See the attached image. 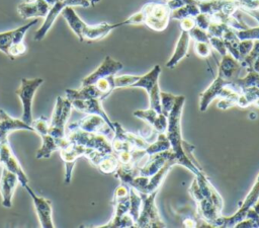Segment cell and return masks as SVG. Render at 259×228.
I'll return each instance as SVG.
<instances>
[{
	"label": "cell",
	"mask_w": 259,
	"mask_h": 228,
	"mask_svg": "<svg viewBox=\"0 0 259 228\" xmlns=\"http://www.w3.org/2000/svg\"><path fill=\"white\" fill-rule=\"evenodd\" d=\"M185 102L184 95L176 96L174 105L168 115V125L166 130V137L170 143L171 149L175 154L177 164L182 165L189 169L194 175H198L201 172H204L201 167L196 165L185 153L183 149V145L185 141L181 137V115L183 105Z\"/></svg>",
	"instance_id": "obj_1"
},
{
	"label": "cell",
	"mask_w": 259,
	"mask_h": 228,
	"mask_svg": "<svg viewBox=\"0 0 259 228\" xmlns=\"http://www.w3.org/2000/svg\"><path fill=\"white\" fill-rule=\"evenodd\" d=\"M65 136L73 144L81 145L86 148H91L101 153L113 152L110 140L103 135L89 133V132H85V131L67 126L65 131Z\"/></svg>",
	"instance_id": "obj_2"
},
{
	"label": "cell",
	"mask_w": 259,
	"mask_h": 228,
	"mask_svg": "<svg viewBox=\"0 0 259 228\" xmlns=\"http://www.w3.org/2000/svg\"><path fill=\"white\" fill-rule=\"evenodd\" d=\"M72 108V102L68 98L57 97L49 125V134L56 140H61L65 137L66 124L71 116Z\"/></svg>",
	"instance_id": "obj_3"
},
{
	"label": "cell",
	"mask_w": 259,
	"mask_h": 228,
	"mask_svg": "<svg viewBox=\"0 0 259 228\" xmlns=\"http://www.w3.org/2000/svg\"><path fill=\"white\" fill-rule=\"evenodd\" d=\"M142 10L145 14L144 24L156 31H163L171 18V9L166 3L149 2L146 3Z\"/></svg>",
	"instance_id": "obj_4"
},
{
	"label": "cell",
	"mask_w": 259,
	"mask_h": 228,
	"mask_svg": "<svg viewBox=\"0 0 259 228\" xmlns=\"http://www.w3.org/2000/svg\"><path fill=\"white\" fill-rule=\"evenodd\" d=\"M234 80L227 78L221 72H218L217 78L210 83V85L200 93V100H199V109L200 111H205L210 104V102L217 98H226V97H233L239 95L238 93L234 92L230 89V84Z\"/></svg>",
	"instance_id": "obj_5"
},
{
	"label": "cell",
	"mask_w": 259,
	"mask_h": 228,
	"mask_svg": "<svg viewBox=\"0 0 259 228\" xmlns=\"http://www.w3.org/2000/svg\"><path fill=\"white\" fill-rule=\"evenodd\" d=\"M44 83L42 78L26 79L22 78L20 85L15 91L16 95L22 104V116L21 120L27 125L31 126L32 123V100L37 88Z\"/></svg>",
	"instance_id": "obj_6"
},
{
	"label": "cell",
	"mask_w": 259,
	"mask_h": 228,
	"mask_svg": "<svg viewBox=\"0 0 259 228\" xmlns=\"http://www.w3.org/2000/svg\"><path fill=\"white\" fill-rule=\"evenodd\" d=\"M158 189L151 194H141L142 207L136 227H166L165 222L161 219L156 207L155 199Z\"/></svg>",
	"instance_id": "obj_7"
},
{
	"label": "cell",
	"mask_w": 259,
	"mask_h": 228,
	"mask_svg": "<svg viewBox=\"0 0 259 228\" xmlns=\"http://www.w3.org/2000/svg\"><path fill=\"white\" fill-rule=\"evenodd\" d=\"M259 199V174L257 175L256 181L254 182L252 188L242 202L239 210L232 216H220L215 222L214 227H224V228H230V227H236V225L241 222L243 219H245L247 212L253 207V205L257 202Z\"/></svg>",
	"instance_id": "obj_8"
},
{
	"label": "cell",
	"mask_w": 259,
	"mask_h": 228,
	"mask_svg": "<svg viewBox=\"0 0 259 228\" xmlns=\"http://www.w3.org/2000/svg\"><path fill=\"white\" fill-rule=\"evenodd\" d=\"M67 6H82V7H89L91 6L89 0H57L56 3H54L47 16L45 17V21L41 24V26L36 30L35 35H34V40L35 41H41L46 34L48 33V31L50 30V28L52 27V25L54 24L57 16L59 14L62 13V11L64 10V8H66Z\"/></svg>",
	"instance_id": "obj_9"
},
{
	"label": "cell",
	"mask_w": 259,
	"mask_h": 228,
	"mask_svg": "<svg viewBox=\"0 0 259 228\" xmlns=\"http://www.w3.org/2000/svg\"><path fill=\"white\" fill-rule=\"evenodd\" d=\"M68 126L85 132L103 135L109 140L114 136V129L98 115H86L84 118L75 123H71Z\"/></svg>",
	"instance_id": "obj_10"
},
{
	"label": "cell",
	"mask_w": 259,
	"mask_h": 228,
	"mask_svg": "<svg viewBox=\"0 0 259 228\" xmlns=\"http://www.w3.org/2000/svg\"><path fill=\"white\" fill-rule=\"evenodd\" d=\"M190 195L196 202V207H197V213L198 216H200L204 221H206L208 224L214 227V222L215 220L222 216V213L218 211V209L214 207V205L207 199L205 198L202 193L200 192V188L198 186L196 178L193 179L190 187H189Z\"/></svg>",
	"instance_id": "obj_11"
},
{
	"label": "cell",
	"mask_w": 259,
	"mask_h": 228,
	"mask_svg": "<svg viewBox=\"0 0 259 228\" xmlns=\"http://www.w3.org/2000/svg\"><path fill=\"white\" fill-rule=\"evenodd\" d=\"M94 151H95L94 149L86 148L84 146L73 144L71 142L65 148H63L59 151L60 157L64 161L65 167H66V172H65V182L66 183H70V181L72 179L73 167H74L77 159L80 157L88 158Z\"/></svg>",
	"instance_id": "obj_12"
},
{
	"label": "cell",
	"mask_w": 259,
	"mask_h": 228,
	"mask_svg": "<svg viewBox=\"0 0 259 228\" xmlns=\"http://www.w3.org/2000/svg\"><path fill=\"white\" fill-rule=\"evenodd\" d=\"M0 159L2 163L1 166L13 172L18 177L19 183L23 187H26L28 185V177L25 174L24 170L22 169V166L19 163L18 159L16 158L15 154L13 153L8 141L0 145Z\"/></svg>",
	"instance_id": "obj_13"
},
{
	"label": "cell",
	"mask_w": 259,
	"mask_h": 228,
	"mask_svg": "<svg viewBox=\"0 0 259 228\" xmlns=\"http://www.w3.org/2000/svg\"><path fill=\"white\" fill-rule=\"evenodd\" d=\"M122 68H123V65L121 62L112 59L110 56H106L96 70H94L91 74H89L88 76L82 79L81 86L94 84L102 78L115 75Z\"/></svg>",
	"instance_id": "obj_14"
},
{
	"label": "cell",
	"mask_w": 259,
	"mask_h": 228,
	"mask_svg": "<svg viewBox=\"0 0 259 228\" xmlns=\"http://www.w3.org/2000/svg\"><path fill=\"white\" fill-rule=\"evenodd\" d=\"M24 188L29 194L32 200L35 213L37 215L40 226L44 228H54L55 224L53 222V209H52L51 201L44 197L36 196L29 185H27Z\"/></svg>",
	"instance_id": "obj_15"
},
{
	"label": "cell",
	"mask_w": 259,
	"mask_h": 228,
	"mask_svg": "<svg viewBox=\"0 0 259 228\" xmlns=\"http://www.w3.org/2000/svg\"><path fill=\"white\" fill-rule=\"evenodd\" d=\"M2 167L0 177V194L2 198V206L5 208L12 207V198L15 193L16 186L19 183L18 177L5 167Z\"/></svg>",
	"instance_id": "obj_16"
},
{
	"label": "cell",
	"mask_w": 259,
	"mask_h": 228,
	"mask_svg": "<svg viewBox=\"0 0 259 228\" xmlns=\"http://www.w3.org/2000/svg\"><path fill=\"white\" fill-rule=\"evenodd\" d=\"M51 5L45 0H22L17 6V12L19 15L24 18H38L46 17Z\"/></svg>",
	"instance_id": "obj_17"
},
{
	"label": "cell",
	"mask_w": 259,
	"mask_h": 228,
	"mask_svg": "<svg viewBox=\"0 0 259 228\" xmlns=\"http://www.w3.org/2000/svg\"><path fill=\"white\" fill-rule=\"evenodd\" d=\"M37 21H38V18H34L30 22H28L18 28L1 32L0 33V51L7 55L8 50L11 46L23 43V37H24L26 31L32 25H34Z\"/></svg>",
	"instance_id": "obj_18"
},
{
	"label": "cell",
	"mask_w": 259,
	"mask_h": 228,
	"mask_svg": "<svg viewBox=\"0 0 259 228\" xmlns=\"http://www.w3.org/2000/svg\"><path fill=\"white\" fill-rule=\"evenodd\" d=\"M170 159H174L176 161V164H177L175 154H174V152L172 151L171 148L166 150V151L151 155L149 160L146 162V164L144 166H142L141 168H139V175L146 176V177L152 176L161 167H163V165Z\"/></svg>",
	"instance_id": "obj_19"
},
{
	"label": "cell",
	"mask_w": 259,
	"mask_h": 228,
	"mask_svg": "<svg viewBox=\"0 0 259 228\" xmlns=\"http://www.w3.org/2000/svg\"><path fill=\"white\" fill-rule=\"evenodd\" d=\"M100 172L104 174L114 173L119 165V161L114 152L112 153H101L94 151L87 158Z\"/></svg>",
	"instance_id": "obj_20"
},
{
	"label": "cell",
	"mask_w": 259,
	"mask_h": 228,
	"mask_svg": "<svg viewBox=\"0 0 259 228\" xmlns=\"http://www.w3.org/2000/svg\"><path fill=\"white\" fill-rule=\"evenodd\" d=\"M1 120H0V145L6 141H8V136L11 132L16 130H27L32 131L33 128L26 123H24L21 119H14L9 116L5 110L0 109Z\"/></svg>",
	"instance_id": "obj_21"
},
{
	"label": "cell",
	"mask_w": 259,
	"mask_h": 228,
	"mask_svg": "<svg viewBox=\"0 0 259 228\" xmlns=\"http://www.w3.org/2000/svg\"><path fill=\"white\" fill-rule=\"evenodd\" d=\"M72 102V107L78 111L84 112L86 115H98L102 117L113 129V122L110 121L109 117L106 115L105 110L102 107L101 100L97 98H89V99H75Z\"/></svg>",
	"instance_id": "obj_22"
},
{
	"label": "cell",
	"mask_w": 259,
	"mask_h": 228,
	"mask_svg": "<svg viewBox=\"0 0 259 228\" xmlns=\"http://www.w3.org/2000/svg\"><path fill=\"white\" fill-rule=\"evenodd\" d=\"M134 116L138 119L146 121L158 133H165L168 125V118L162 112L159 113L155 109H138L134 111Z\"/></svg>",
	"instance_id": "obj_23"
},
{
	"label": "cell",
	"mask_w": 259,
	"mask_h": 228,
	"mask_svg": "<svg viewBox=\"0 0 259 228\" xmlns=\"http://www.w3.org/2000/svg\"><path fill=\"white\" fill-rule=\"evenodd\" d=\"M121 25H125L124 20L121 22H118V23H114V24H110L107 22H101L99 24H94V25L87 24L83 31V35H82L83 42L84 41L93 42V41L101 40V39L105 37L110 31H112L113 29H115Z\"/></svg>",
	"instance_id": "obj_24"
},
{
	"label": "cell",
	"mask_w": 259,
	"mask_h": 228,
	"mask_svg": "<svg viewBox=\"0 0 259 228\" xmlns=\"http://www.w3.org/2000/svg\"><path fill=\"white\" fill-rule=\"evenodd\" d=\"M195 178L197 180L198 186H199L200 192L202 193V195L205 198H207L214 205V207L218 209L219 212L222 213L223 206H224L223 199L220 196V194L218 193V191L214 188V186L210 183V181L206 177L205 173L201 172L198 175H195Z\"/></svg>",
	"instance_id": "obj_25"
},
{
	"label": "cell",
	"mask_w": 259,
	"mask_h": 228,
	"mask_svg": "<svg viewBox=\"0 0 259 228\" xmlns=\"http://www.w3.org/2000/svg\"><path fill=\"white\" fill-rule=\"evenodd\" d=\"M190 40H191V37L189 35V31L181 30V33H180V35L177 40L176 46H175L174 53L172 54L169 61L166 63L167 68L172 69V68L176 67L178 65V63L187 56Z\"/></svg>",
	"instance_id": "obj_26"
},
{
	"label": "cell",
	"mask_w": 259,
	"mask_h": 228,
	"mask_svg": "<svg viewBox=\"0 0 259 228\" xmlns=\"http://www.w3.org/2000/svg\"><path fill=\"white\" fill-rule=\"evenodd\" d=\"M248 73L245 77H237L230 84V89L239 95L250 87H259V72H256L252 68L247 69Z\"/></svg>",
	"instance_id": "obj_27"
},
{
	"label": "cell",
	"mask_w": 259,
	"mask_h": 228,
	"mask_svg": "<svg viewBox=\"0 0 259 228\" xmlns=\"http://www.w3.org/2000/svg\"><path fill=\"white\" fill-rule=\"evenodd\" d=\"M65 97L68 98L70 101L75 99H89V98H97L99 100H104L102 93L97 89L94 84L81 86L79 89H66L65 90Z\"/></svg>",
	"instance_id": "obj_28"
},
{
	"label": "cell",
	"mask_w": 259,
	"mask_h": 228,
	"mask_svg": "<svg viewBox=\"0 0 259 228\" xmlns=\"http://www.w3.org/2000/svg\"><path fill=\"white\" fill-rule=\"evenodd\" d=\"M113 125H114V136L127 141L135 149H144L145 150L148 147V145L150 144L142 136H139L134 133L125 131L119 123L113 122Z\"/></svg>",
	"instance_id": "obj_29"
},
{
	"label": "cell",
	"mask_w": 259,
	"mask_h": 228,
	"mask_svg": "<svg viewBox=\"0 0 259 228\" xmlns=\"http://www.w3.org/2000/svg\"><path fill=\"white\" fill-rule=\"evenodd\" d=\"M62 15L64 16V18L66 19L68 25L70 26V28L74 31V33L77 35V37L79 39L80 42H83V31L87 25V23H85L75 12V10L73 9L72 6H67L66 8H64V10L62 11Z\"/></svg>",
	"instance_id": "obj_30"
},
{
	"label": "cell",
	"mask_w": 259,
	"mask_h": 228,
	"mask_svg": "<svg viewBox=\"0 0 259 228\" xmlns=\"http://www.w3.org/2000/svg\"><path fill=\"white\" fill-rule=\"evenodd\" d=\"M173 165H176V161L174 159H170L168 160L164 165L163 167H161L155 174H153L152 176L149 177V181H148V184L144 191V193L142 194H151L155 191L158 189V187L161 185V183L163 182V180L165 179L167 173L169 172L170 168L173 166Z\"/></svg>",
	"instance_id": "obj_31"
},
{
	"label": "cell",
	"mask_w": 259,
	"mask_h": 228,
	"mask_svg": "<svg viewBox=\"0 0 259 228\" xmlns=\"http://www.w3.org/2000/svg\"><path fill=\"white\" fill-rule=\"evenodd\" d=\"M160 73H161L160 65H155L150 72L144 75H140V78L136 83L133 84L132 87L143 88L146 90L147 93H149L157 84H159L158 80H159Z\"/></svg>",
	"instance_id": "obj_32"
},
{
	"label": "cell",
	"mask_w": 259,
	"mask_h": 228,
	"mask_svg": "<svg viewBox=\"0 0 259 228\" xmlns=\"http://www.w3.org/2000/svg\"><path fill=\"white\" fill-rule=\"evenodd\" d=\"M40 138H41V146L36 151V154H35V157L37 159L50 158L54 152H57V151L59 152L61 148V144H60L61 140H56L49 133L40 136Z\"/></svg>",
	"instance_id": "obj_33"
},
{
	"label": "cell",
	"mask_w": 259,
	"mask_h": 228,
	"mask_svg": "<svg viewBox=\"0 0 259 228\" xmlns=\"http://www.w3.org/2000/svg\"><path fill=\"white\" fill-rule=\"evenodd\" d=\"M199 8L196 3H186L183 6L171 11V18L181 20L185 17H195L199 13Z\"/></svg>",
	"instance_id": "obj_34"
},
{
	"label": "cell",
	"mask_w": 259,
	"mask_h": 228,
	"mask_svg": "<svg viewBox=\"0 0 259 228\" xmlns=\"http://www.w3.org/2000/svg\"><path fill=\"white\" fill-rule=\"evenodd\" d=\"M170 148H171V146H170V143H169L165 133H159L158 139L154 143L149 144L148 147L145 149V151H146L147 155L151 156V155L166 151Z\"/></svg>",
	"instance_id": "obj_35"
},
{
	"label": "cell",
	"mask_w": 259,
	"mask_h": 228,
	"mask_svg": "<svg viewBox=\"0 0 259 228\" xmlns=\"http://www.w3.org/2000/svg\"><path fill=\"white\" fill-rule=\"evenodd\" d=\"M130 201H131V207H130L128 214L132 216L136 224L141 212L142 197H141V194L134 187H130Z\"/></svg>",
	"instance_id": "obj_36"
},
{
	"label": "cell",
	"mask_w": 259,
	"mask_h": 228,
	"mask_svg": "<svg viewBox=\"0 0 259 228\" xmlns=\"http://www.w3.org/2000/svg\"><path fill=\"white\" fill-rule=\"evenodd\" d=\"M114 75L102 78L100 80H98L96 83H94V85L97 87V89L102 93L104 99L109 96V94L115 89L114 87V81H113Z\"/></svg>",
	"instance_id": "obj_37"
},
{
	"label": "cell",
	"mask_w": 259,
	"mask_h": 228,
	"mask_svg": "<svg viewBox=\"0 0 259 228\" xmlns=\"http://www.w3.org/2000/svg\"><path fill=\"white\" fill-rule=\"evenodd\" d=\"M140 78V75H120V76H115L113 78L114 81V87L116 88H123V87H132L134 83L138 81Z\"/></svg>",
	"instance_id": "obj_38"
},
{
	"label": "cell",
	"mask_w": 259,
	"mask_h": 228,
	"mask_svg": "<svg viewBox=\"0 0 259 228\" xmlns=\"http://www.w3.org/2000/svg\"><path fill=\"white\" fill-rule=\"evenodd\" d=\"M237 37L240 41L251 40L259 41V26L256 27H247L245 29H234Z\"/></svg>",
	"instance_id": "obj_39"
},
{
	"label": "cell",
	"mask_w": 259,
	"mask_h": 228,
	"mask_svg": "<svg viewBox=\"0 0 259 228\" xmlns=\"http://www.w3.org/2000/svg\"><path fill=\"white\" fill-rule=\"evenodd\" d=\"M160 96H161V106H162V113L165 115L166 117H168L170 110L172 109L176 96L168 93V92H160Z\"/></svg>",
	"instance_id": "obj_40"
},
{
	"label": "cell",
	"mask_w": 259,
	"mask_h": 228,
	"mask_svg": "<svg viewBox=\"0 0 259 228\" xmlns=\"http://www.w3.org/2000/svg\"><path fill=\"white\" fill-rule=\"evenodd\" d=\"M49 125H50V122L45 116H41L36 120H33L31 123L33 132H36L39 136H42L49 133Z\"/></svg>",
	"instance_id": "obj_41"
},
{
	"label": "cell",
	"mask_w": 259,
	"mask_h": 228,
	"mask_svg": "<svg viewBox=\"0 0 259 228\" xmlns=\"http://www.w3.org/2000/svg\"><path fill=\"white\" fill-rule=\"evenodd\" d=\"M229 27V25L225 24V23H221V22H214L211 21L209 26L207 27L206 31L208 33L209 36H217V37H221L223 36L224 32L226 31V29Z\"/></svg>",
	"instance_id": "obj_42"
},
{
	"label": "cell",
	"mask_w": 259,
	"mask_h": 228,
	"mask_svg": "<svg viewBox=\"0 0 259 228\" xmlns=\"http://www.w3.org/2000/svg\"><path fill=\"white\" fill-rule=\"evenodd\" d=\"M189 35L194 42H202V43H209V35L206 30L201 29L198 26H194L192 29L189 30Z\"/></svg>",
	"instance_id": "obj_43"
},
{
	"label": "cell",
	"mask_w": 259,
	"mask_h": 228,
	"mask_svg": "<svg viewBox=\"0 0 259 228\" xmlns=\"http://www.w3.org/2000/svg\"><path fill=\"white\" fill-rule=\"evenodd\" d=\"M209 45L212 49H214L222 57L228 54L225 42L223 39L221 37H217V36H209Z\"/></svg>",
	"instance_id": "obj_44"
},
{
	"label": "cell",
	"mask_w": 259,
	"mask_h": 228,
	"mask_svg": "<svg viewBox=\"0 0 259 228\" xmlns=\"http://www.w3.org/2000/svg\"><path fill=\"white\" fill-rule=\"evenodd\" d=\"M194 51L195 53L201 57L206 58L210 55L211 47L209 43H202V42H194Z\"/></svg>",
	"instance_id": "obj_45"
},
{
	"label": "cell",
	"mask_w": 259,
	"mask_h": 228,
	"mask_svg": "<svg viewBox=\"0 0 259 228\" xmlns=\"http://www.w3.org/2000/svg\"><path fill=\"white\" fill-rule=\"evenodd\" d=\"M194 18H195L196 26H198V27H200L201 29H204V30L207 29V27L209 26V24L211 22L210 15H208L206 13H202V12H199Z\"/></svg>",
	"instance_id": "obj_46"
},
{
	"label": "cell",
	"mask_w": 259,
	"mask_h": 228,
	"mask_svg": "<svg viewBox=\"0 0 259 228\" xmlns=\"http://www.w3.org/2000/svg\"><path fill=\"white\" fill-rule=\"evenodd\" d=\"M253 45H254V41H251V40H244V41L239 42L238 51L242 57V60L244 57H246L250 53V51L253 48Z\"/></svg>",
	"instance_id": "obj_47"
},
{
	"label": "cell",
	"mask_w": 259,
	"mask_h": 228,
	"mask_svg": "<svg viewBox=\"0 0 259 228\" xmlns=\"http://www.w3.org/2000/svg\"><path fill=\"white\" fill-rule=\"evenodd\" d=\"M240 10H259V0H237Z\"/></svg>",
	"instance_id": "obj_48"
},
{
	"label": "cell",
	"mask_w": 259,
	"mask_h": 228,
	"mask_svg": "<svg viewBox=\"0 0 259 228\" xmlns=\"http://www.w3.org/2000/svg\"><path fill=\"white\" fill-rule=\"evenodd\" d=\"M25 51H26V47H25L24 43H20V44L11 46L9 48V50H8L7 56H9L11 59H13V58H15L17 56H20V55L24 54Z\"/></svg>",
	"instance_id": "obj_49"
},
{
	"label": "cell",
	"mask_w": 259,
	"mask_h": 228,
	"mask_svg": "<svg viewBox=\"0 0 259 228\" xmlns=\"http://www.w3.org/2000/svg\"><path fill=\"white\" fill-rule=\"evenodd\" d=\"M144 20H145V14L141 9L140 11L136 12L135 14L126 18L124 21H125V24L127 25V24H141V23H144Z\"/></svg>",
	"instance_id": "obj_50"
},
{
	"label": "cell",
	"mask_w": 259,
	"mask_h": 228,
	"mask_svg": "<svg viewBox=\"0 0 259 228\" xmlns=\"http://www.w3.org/2000/svg\"><path fill=\"white\" fill-rule=\"evenodd\" d=\"M196 25L195 18L194 17H185L180 20V28L181 30L189 31Z\"/></svg>",
	"instance_id": "obj_51"
},
{
	"label": "cell",
	"mask_w": 259,
	"mask_h": 228,
	"mask_svg": "<svg viewBox=\"0 0 259 228\" xmlns=\"http://www.w3.org/2000/svg\"><path fill=\"white\" fill-rule=\"evenodd\" d=\"M165 3L168 5V7H169L171 10L177 9V8L183 6L184 4H186L183 0H167Z\"/></svg>",
	"instance_id": "obj_52"
},
{
	"label": "cell",
	"mask_w": 259,
	"mask_h": 228,
	"mask_svg": "<svg viewBox=\"0 0 259 228\" xmlns=\"http://www.w3.org/2000/svg\"><path fill=\"white\" fill-rule=\"evenodd\" d=\"M184 227H198V223L193 218H186L183 220Z\"/></svg>",
	"instance_id": "obj_53"
},
{
	"label": "cell",
	"mask_w": 259,
	"mask_h": 228,
	"mask_svg": "<svg viewBox=\"0 0 259 228\" xmlns=\"http://www.w3.org/2000/svg\"><path fill=\"white\" fill-rule=\"evenodd\" d=\"M252 69H254L256 72H259V55H258L257 58L254 60L253 65H252Z\"/></svg>",
	"instance_id": "obj_54"
},
{
	"label": "cell",
	"mask_w": 259,
	"mask_h": 228,
	"mask_svg": "<svg viewBox=\"0 0 259 228\" xmlns=\"http://www.w3.org/2000/svg\"><path fill=\"white\" fill-rule=\"evenodd\" d=\"M252 209L255 211V213L259 216V199L257 200V202L253 205V207H252Z\"/></svg>",
	"instance_id": "obj_55"
},
{
	"label": "cell",
	"mask_w": 259,
	"mask_h": 228,
	"mask_svg": "<svg viewBox=\"0 0 259 228\" xmlns=\"http://www.w3.org/2000/svg\"><path fill=\"white\" fill-rule=\"evenodd\" d=\"M165 1H167V0H165ZM185 3H196L197 4V2L199 1V0H183Z\"/></svg>",
	"instance_id": "obj_56"
},
{
	"label": "cell",
	"mask_w": 259,
	"mask_h": 228,
	"mask_svg": "<svg viewBox=\"0 0 259 228\" xmlns=\"http://www.w3.org/2000/svg\"><path fill=\"white\" fill-rule=\"evenodd\" d=\"M45 1H46V2H48V3L52 6L54 3H56V1H57V0H45Z\"/></svg>",
	"instance_id": "obj_57"
},
{
	"label": "cell",
	"mask_w": 259,
	"mask_h": 228,
	"mask_svg": "<svg viewBox=\"0 0 259 228\" xmlns=\"http://www.w3.org/2000/svg\"><path fill=\"white\" fill-rule=\"evenodd\" d=\"M89 2H90V4H91V5H95L96 3H98V2H99V0H89Z\"/></svg>",
	"instance_id": "obj_58"
},
{
	"label": "cell",
	"mask_w": 259,
	"mask_h": 228,
	"mask_svg": "<svg viewBox=\"0 0 259 228\" xmlns=\"http://www.w3.org/2000/svg\"><path fill=\"white\" fill-rule=\"evenodd\" d=\"M254 105H256V106H258V107H259V98L254 102Z\"/></svg>",
	"instance_id": "obj_59"
},
{
	"label": "cell",
	"mask_w": 259,
	"mask_h": 228,
	"mask_svg": "<svg viewBox=\"0 0 259 228\" xmlns=\"http://www.w3.org/2000/svg\"><path fill=\"white\" fill-rule=\"evenodd\" d=\"M1 165H2V163H1V159H0V166H1Z\"/></svg>",
	"instance_id": "obj_60"
},
{
	"label": "cell",
	"mask_w": 259,
	"mask_h": 228,
	"mask_svg": "<svg viewBox=\"0 0 259 228\" xmlns=\"http://www.w3.org/2000/svg\"><path fill=\"white\" fill-rule=\"evenodd\" d=\"M0 120H1V113H0Z\"/></svg>",
	"instance_id": "obj_61"
}]
</instances>
